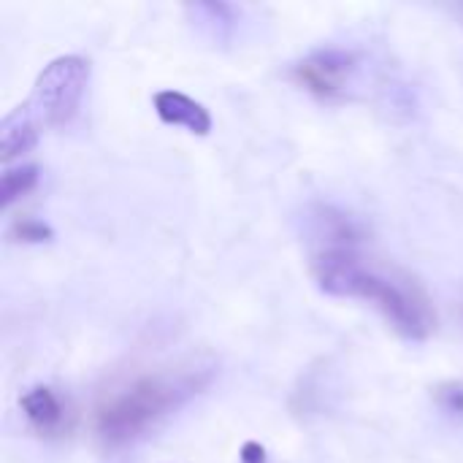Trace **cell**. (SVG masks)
Here are the masks:
<instances>
[{"label": "cell", "instance_id": "obj_8", "mask_svg": "<svg viewBox=\"0 0 463 463\" xmlns=\"http://www.w3.org/2000/svg\"><path fill=\"white\" fill-rule=\"evenodd\" d=\"M35 184H38V165H33V163L3 171V179H0V206L3 209L11 206L16 198L27 195Z\"/></svg>", "mask_w": 463, "mask_h": 463}, {"label": "cell", "instance_id": "obj_1", "mask_svg": "<svg viewBox=\"0 0 463 463\" xmlns=\"http://www.w3.org/2000/svg\"><path fill=\"white\" fill-rule=\"evenodd\" d=\"M312 274L331 296L372 301L402 336L426 339L437 328V312L412 277L374 266L355 250L315 252Z\"/></svg>", "mask_w": 463, "mask_h": 463}, {"label": "cell", "instance_id": "obj_4", "mask_svg": "<svg viewBox=\"0 0 463 463\" xmlns=\"http://www.w3.org/2000/svg\"><path fill=\"white\" fill-rule=\"evenodd\" d=\"M353 54L342 52V49H323L315 52L309 57H304L296 68L293 76L301 87H307L315 95L331 98L336 92H342L353 76Z\"/></svg>", "mask_w": 463, "mask_h": 463}, {"label": "cell", "instance_id": "obj_7", "mask_svg": "<svg viewBox=\"0 0 463 463\" xmlns=\"http://www.w3.org/2000/svg\"><path fill=\"white\" fill-rule=\"evenodd\" d=\"M19 407L27 418V423L38 431V434H54L60 431L62 420H65V410L60 404V399L54 396L52 388L46 385H35L30 388L22 399Z\"/></svg>", "mask_w": 463, "mask_h": 463}, {"label": "cell", "instance_id": "obj_10", "mask_svg": "<svg viewBox=\"0 0 463 463\" xmlns=\"http://www.w3.org/2000/svg\"><path fill=\"white\" fill-rule=\"evenodd\" d=\"M434 399H437V404H439L445 412L463 418V383H458V380L442 383V385L437 388Z\"/></svg>", "mask_w": 463, "mask_h": 463}, {"label": "cell", "instance_id": "obj_3", "mask_svg": "<svg viewBox=\"0 0 463 463\" xmlns=\"http://www.w3.org/2000/svg\"><path fill=\"white\" fill-rule=\"evenodd\" d=\"M90 79V62L79 54H62L52 60L35 79L30 109L35 111L38 122L49 128L68 125L76 117V109L81 103V95L87 90Z\"/></svg>", "mask_w": 463, "mask_h": 463}, {"label": "cell", "instance_id": "obj_5", "mask_svg": "<svg viewBox=\"0 0 463 463\" xmlns=\"http://www.w3.org/2000/svg\"><path fill=\"white\" fill-rule=\"evenodd\" d=\"M155 111L165 125H179L187 128L195 136H206L212 130V114L203 103L187 98L184 92L176 90H160L155 92Z\"/></svg>", "mask_w": 463, "mask_h": 463}, {"label": "cell", "instance_id": "obj_2", "mask_svg": "<svg viewBox=\"0 0 463 463\" xmlns=\"http://www.w3.org/2000/svg\"><path fill=\"white\" fill-rule=\"evenodd\" d=\"M209 383V372H160L111 393L95 412V431L106 445H128L182 407Z\"/></svg>", "mask_w": 463, "mask_h": 463}, {"label": "cell", "instance_id": "obj_6", "mask_svg": "<svg viewBox=\"0 0 463 463\" xmlns=\"http://www.w3.org/2000/svg\"><path fill=\"white\" fill-rule=\"evenodd\" d=\"M38 125L41 122L30 109V103H22L11 114H5L0 122V157L8 163L11 157L33 149L38 141Z\"/></svg>", "mask_w": 463, "mask_h": 463}, {"label": "cell", "instance_id": "obj_9", "mask_svg": "<svg viewBox=\"0 0 463 463\" xmlns=\"http://www.w3.org/2000/svg\"><path fill=\"white\" fill-rule=\"evenodd\" d=\"M11 236L16 241H27V244H38V241H49L54 233L46 222L35 220V217H22L11 225Z\"/></svg>", "mask_w": 463, "mask_h": 463}, {"label": "cell", "instance_id": "obj_11", "mask_svg": "<svg viewBox=\"0 0 463 463\" xmlns=\"http://www.w3.org/2000/svg\"><path fill=\"white\" fill-rule=\"evenodd\" d=\"M239 458H241V463H266V450L258 442H244Z\"/></svg>", "mask_w": 463, "mask_h": 463}]
</instances>
